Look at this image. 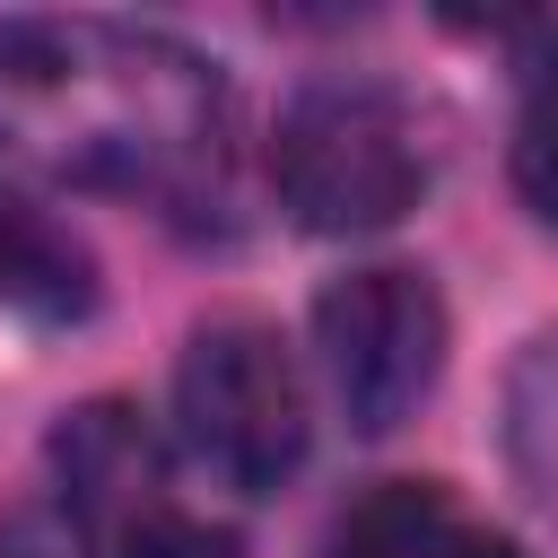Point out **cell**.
<instances>
[{
    "mask_svg": "<svg viewBox=\"0 0 558 558\" xmlns=\"http://www.w3.org/2000/svg\"><path fill=\"white\" fill-rule=\"evenodd\" d=\"M227 78L166 26L131 17H9L0 26V148L78 192L201 209L227 183Z\"/></svg>",
    "mask_w": 558,
    "mask_h": 558,
    "instance_id": "cell-1",
    "label": "cell"
},
{
    "mask_svg": "<svg viewBox=\"0 0 558 558\" xmlns=\"http://www.w3.org/2000/svg\"><path fill=\"white\" fill-rule=\"evenodd\" d=\"M270 192L305 235H375L418 209L427 140L384 78H305L270 122Z\"/></svg>",
    "mask_w": 558,
    "mask_h": 558,
    "instance_id": "cell-2",
    "label": "cell"
},
{
    "mask_svg": "<svg viewBox=\"0 0 558 558\" xmlns=\"http://www.w3.org/2000/svg\"><path fill=\"white\" fill-rule=\"evenodd\" d=\"M174 427L218 488L279 497L314 445V410L288 340L262 314H209L174 357Z\"/></svg>",
    "mask_w": 558,
    "mask_h": 558,
    "instance_id": "cell-3",
    "label": "cell"
},
{
    "mask_svg": "<svg viewBox=\"0 0 558 558\" xmlns=\"http://www.w3.org/2000/svg\"><path fill=\"white\" fill-rule=\"evenodd\" d=\"M445 349H453L445 296L410 262L340 270L314 296V357H323V384L357 436H392L401 418H418V401L445 375Z\"/></svg>",
    "mask_w": 558,
    "mask_h": 558,
    "instance_id": "cell-4",
    "label": "cell"
},
{
    "mask_svg": "<svg viewBox=\"0 0 558 558\" xmlns=\"http://www.w3.org/2000/svg\"><path fill=\"white\" fill-rule=\"evenodd\" d=\"M52 471H61V506L87 523L96 558L148 506H166V453H157V436L131 401H78L52 427Z\"/></svg>",
    "mask_w": 558,
    "mask_h": 558,
    "instance_id": "cell-5",
    "label": "cell"
},
{
    "mask_svg": "<svg viewBox=\"0 0 558 558\" xmlns=\"http://www.w3.org/2000/svg\"><path fill=\"white\" fill-rule=\"evenodd\" d=\"M0 305H17L35 323H70L96 305L87 244L70 227H52L44 209H26L9 183H0Z\"/></svg>",
    "mask_w": 558,
    "mask_h": 558,
    "instance_id": "cell-6",
    "label": "cell"
},
{
    "mask_svg": "<svg viewBox=\"0 0 558 558\" xmlns=\"http://www.w3.org/2000/svg\"><path fill=\"white\" fill-rule=\"evenodd\" d=\"M462 532H471V523L453 514V497H445L436 480H384V488H366V497L340 514L331 558H453Z\"/></svg>",
    "mask_w": 558,
    "mask_h": 558,
    "instance_id": "cell-7",
    "label": "cell"
},
{
    "mask_svg": "<svg viewBox=\"0 0 558 558\" xmlns=\"http://www.w3.org/2000/svg\"><path fill=\"white\" fill-rule=\"evenodd\" d=\"M506 471L523 480V497L558 523V323L523 340V357L506 366Z\"/></svg>",
    "mask_w": 558,
    "mask_h": 558,
    "instance_id": "cell-8",
    "label": "cell"
},
{
    "mask_svg": "<svg viewBox=\"0 0 558 558\" xmlns=\"http://www.w3.org/2000/svg\"><path fill=\"white\" fill-rule=\"evenodd\" d=\"M105 558H244V549H235V532H218V523H201V514H183V506L166 497V506H148L122 541H105Z\"/></svg>",
    "mask_w": 558,
    "mask_h": 558,
    "instance_id": "cell-9",
    "label": "cell"
},
{
    "mask_svg": "<svg viewBox=\"0 0 558 558\" xmlns=\"http://www.w3.org/2000/svg\"><path fill=\"white\" fill-rule=\"evenodd\" d=\"M514 192L532 201V218L558 227V78L532 87V105L514 122Z\"/></svg>",
    "mask_w": 558,
    "mask_h": 558,
    "instance_id": "cell-10",
    "label": "cell"
},
{
    "mask_svg": "<svg viewBox=\"0 0 558 558\" xmlns=\"http://www.w3.org/2000/svg\"><path fill=\"white\" fill-rule=\"evenodd\" d=\"M0 558H96V541L61 497H35L0 514Z\"/></svg>",
    "mask_w": 558,
    "mask_h": 558,
    "instance_id": "cell-11",
    "label": "cell"
},
{
    "mask_svg": "<svg viewBox=\"0 0 558 558\" xmlns=\"http://www.w3.org/2000/svg\"><path fill=\"white\" fill-rule=\"evenodd\" d=\"M453 558H523V549H514V541H497V532H462V549H453Z\"/></svg>",
    "mask_w": 558,
    "mask_h": 558,
    "instance_id": "cell-12",
    "label": "cell"
}]
</instances>
